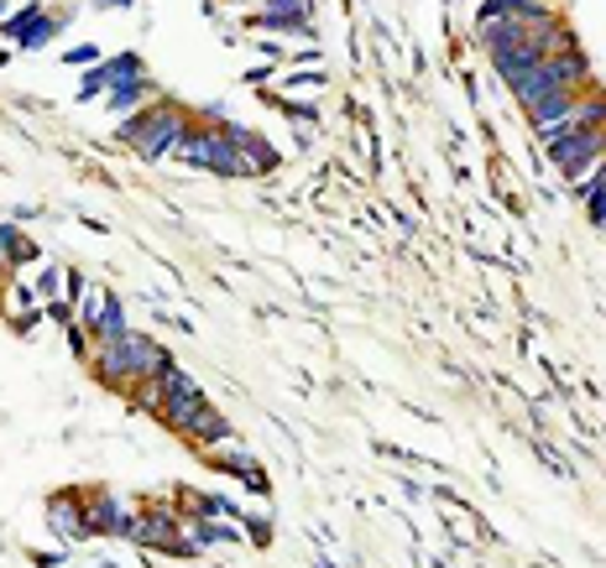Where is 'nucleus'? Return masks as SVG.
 <instances>
[{
  "mask_svg": "<svg viewBox=\"0 0 606 568\" xmlns=\"http://www.w3.org/2000/svg\"><path fill=\"white\" fill-rule=\"evenodd\" d=\"M188 125H194V110H183L178 99H152L147 110L121 120L116 141H121L126 152H137L142 162H167L173 146L188 136Z\"/></svg>",
  "mask_w": 606,
  "mask_h": 568,
  "instance_id": "1",
  "label": "nucleus"
},
{
  "mask_svg": "<svg viewBox=\"0 0 606 568\" xmlns=\"http://www.w3.org/2000/svg\"><path fill=\"white\" fill-rule=\"evenodd\" d=\"M95 375H100L105 386H121V392H131V386H142V381H158L167 365H173V354L162 350L158 339H147V334H126V339H110V345H95Z\"/></svg>",
  "mask_w": 606,
  "mask_h": 568,
  "instance_id": "2",
  "label": "nucleus"
},
{
  "mask_svg": "<svg viewBox=\"0 0 606 568\" xmlns=\"http://www.w3.org/2000/svg\"><path fill=\"white\" fill-rule=\"evenodd\" d=\"M544 152H549V162L560 167L565 183H586L606 162V125H575V120H570L560 136L544 141Z\"/></svg>",
  "mask_w": 606,
  "mask_h": 568,
  "instance_id": "3",
  "label": "nucleus"
},
{
  "mask_svg": "<svg viewBox=\"0 0 606 568\" xmlns=\"http://www.w3.org/2000/svg\"><path fill=\"white\" fill-rule=\"evenodd\" d=\"M173 162H178V167H194V173L236 177V141H230V131H225V120H220V125L194 120V125H188V136L173 146Z\"/></svg>",
  "mask_w": 606,
  "mask_h": 568,
  "instance_id": "4",
  "label": "nucleus"
},
{
  "mask_svg": "<svg viewBox=\"0 0 606 568\" xmlns=\"http://www.w3.org/2000/svg\"><path fill=\"white\" fill-rule=\"evenodd\" d=\"M158 386H162V407L158 417L167 423V428L178 433V438H188V428L199 423V412L209 407V396H204V386L194 381V375L183 371V365H167V371L158 375Z\"/></svg>",
  "mask_w": 606,
  "mask_h": 568,
  "instance_id": "5",
  "label": "nucleus"
},
{
  "mask_svg": "<svg viewBox=\"0 0 606 568\" xmlns=\"http://www.w3.org/2000/svg\"><path fill=\"white\" fill-rule=\"evenodd\" d=\"M84 506H89V532H95V537H126V543H131V532H137V511L126 506V495H116V490H95V495H84Z\"/></svg>",
  "mask_w": 606,
  "mask_h": 568,
  "instance_id": "6",
  "label": "nucleus"
},
{
  "mask_svg": "<svg viewBox=\"0 0 606 568\" xmlns=\"http://www.w3.org/2000/svg\"><path fill=\"white\" fill-rule=\"evenodd\" d=\"M137 74H147V63L137 58V53H116V58H100L95 68H84L79 79V99H105L116 84L137 79Z\"/></svg>",
  "mask_w": 606,
  "mask_h": 568,
  "instance_id": "7",
  "label": "nucleus"
},
{
  "mask_svg": "<svg viewBox=\"0 0 606 568\" xmlns=\"http://www.w3.org/2000/svg\"><path fill=\"white\" fill-rule=\"evenodd\" d=\"M225 131H230V141H236V177H262V173L278 167V152H272L257 131H246V125H236V120H225Z\"/></svg>",
  "mask_w": 606,
  "mask_h": 568,
  "instance_id": "8",
  "label": "nucleus"
},
{
  "mask_svg": "<svg viewBox=\"0 0 606 568\" xmlns=\"http://www.w3.org/2000/svg\"><path fill=\"white\" fill-rule=\"evenodd\" d=\"M47 522H53V532H58L63 543L95 537V532H89V506H84V495H74V490H58V495L47 501Z\"/></svg>",
  "mask_w": 606,
  "mask_h": 568,
  "instance_id": "9",
  "label": "nucleus"
},
{
  "mask_svg": "<svg viewBox=\"0 0 606 568\" xmlns=\"http://www.w3.org/2000/svg\"><path fill=\"white\" fill-rule=\"evenodd\" d=\"M544 17H554L549 0H481L476 6V26L481 21H544Z\"/></svg>",
  "mask_w": 606,
  "mask_h": 568,
  "instance_id": "10",
  "label": "nucleus"
},
{
  "mask_svg": "<svg viewBox=\"0 0 606 568\" xmlns=\"http://www.w3.org/2000/svg\"><path fill=\"white\" fill-rule=\"evenodd\" d=\"M152 99H162L158 95V84L147 79V74H137V79H126V84H116V89H110V95H105V105H110V110H116V116H137V110H147V105H152Z\"/></svg>",
  "mask_w": 606,
  "mask_h": 568,
  "instance_id": "11",
  "label": "nucleus"
},
{
  "mask_svg": "<svg viewBox=\"0 0 606 568\" xmlns=\"http://www.w3.org/2000/svg\"><path fill=\"white\" fill-rule=\"evenodd\" d=\"M131 334V318H126V303L116 293H100V324H95V345H110V339H126Z\"/></svg>",
  "mask_w": 606,
  "mask_h": 568,
  "instance_id": "12",
  "label": "nucleus"
},
{
  "mask_svg": "<svg viewBox=\"0 0 606 568\" xmlns=\"http://www.w3.org/2000/svg\"><path fill=\"white\" fill-rule=\"evenodd\" d=\"M188 543L194 548H225V543H236V522H220V516H188Z\"/></svg>",
  "mask_w": 606,
  "mask_h": 568,
  "instance_id": "13",
  "label": "nucleus"
},
{
  "mask_svg": "<svg viewBox=\"0 0 606 568\" xmlns=\"http://www.w3.org/2000/svg\"><path fill=\"white\" fill-rule=\"evenodd\" d=\"M26 261H37V245L21 236L17 225H0V272H17Z\"/></svg>",
  "mask_w": 606,
  "mask_h": 568,
  "instance_id": "14",
  "label": "nucleus"
},
{
  "mask_svg": "<svg viewBox=\"0 0 606 568\" xmlns=\"http://www.w3.org/2000/svg\"><path fill=\"white\" fill-rule=\"evenodd\" d=\"M251 26H257V32H278V37H309V42L320 37L309 17H267V11H257V17H251Z\"/></svg>",
  "mask_w": 606,
  "mask_h": 568,
  "instance_id": "15",
  "label": "nucleus"
},
{
  "mask_svg": "<svg viewBox=\"0 0 606 568\" xmlns=\"http://www.w3.org/2000/svg\"><path fill=\"white\" fill-rule=\"evenodd\" d=\"M63 26H68V17H53V11H42L26 32L17 37V47H26V53H37V47H47L53 37H63Z\"/></svg>",
  "mask_w": 606,
  "mask_h": 568,
  "instance_id": "16",
  "label": "nucleus"
},
{
  "mask_svg": "<svg viewBox=\"0 0 606 568\" xmlns=\"http://www.w3.org/2000/svg\"><path fill=\"white\" fill-rule=\"evenodd\" d=\"M63 276H68V266H58V261H47L37 272V282H32V293H37V303L47 308V303H58L63 297Z\"/></svg>",
  "mask_w": 606,
  "mask_h": 568,
  "instance_id": "17",
  "label": "nucleus"
},
{
  "mask_svg": "<svg viewBox=\"0 0 606 568\" xmlns=\"http://www.w3.org/2000/svg\"><path fill=\"white\" fill-rule=\"evenodd\" d=\"M199 495V490H194ZM194 516H220V522H241V506L230 501V495H199L194 501Z\"/></svg>",
  "mask_w": 606,
  "mask_h": 568,
  "instance_id": "18",
  "label": "nucleus"
},
{
  "mask_svg": "<svg viewBox=\"0 0 606 568\" xmlns=\"http://www.w3.org/2000/svg\"><path fill=\"white\" fill-rule=\"evenodd\" d=\"M257 11H267V17H309L314 21V0H262Z\"/></svg>",
  "mask_w": 606,
  "mask_h": 568,
  "instance_id": "19",
  "label": "nucleus"
},
{
  "mask_svg": "<svg viewBox=\"0 0 606 568\" xmlns=\"http://www.w3.org/2000/svg\"><path fill=\"white\" fill-rule=\"evenodd\" d=\"M63 63H74V68L89 63V68H95V63H100V47H95V42H79V47H68V53H63Z\"/></svg>",
  "mask_w": 606,
  "mask_h": 568,
  "instance_id": "20",
  "label": "nucleus"
},
{
  "mask_svg": "<svg viewBox=\"0 0 606 568\" xmlns=\"http://www.w3.org/2000/svg\"><path fill=\"white\" fill-rule=\"evenodd\" d=\"M283 84H288V89H324V74H320V68H309V74H303V68H293Z\"/></svg>",
  "mask_w": 606,
  "mask_h": 568,
  "instance_id": "21",
  "label": "nucleus"
},
{
  "mask_svg": "<svg viewBox=\"0 0 606 568\" xmlns=\"http://www.w3.org/2000/svg\"><path fill=\"white\" fill-rule=\"evenodd\" d=\"M246 527H251V543H272V522L267 516H251Z\"/></svg>",
  "mask_w": 606,
  "mask_h": 568,
  "instance_id": "22",
  "label": "nucleus"
},
{
  "mask_svg": "<svg viewBox=\"0 0 606 568\" xmlns=\"http://www.w3.org/2000/svg\"><path fill=\"white\" fill-rule=\"evenodd\" d=\"M95 6H116V11H126V6H137V0H95Z\"/></svg>",
  "mask_w": 606,
  "mask_h": 568,
  "instance_id": "23",
  "label": "nucleus"
},
{
  "mask_svg": "<svg viewBox=\"0 0 606 568\" xmlns=\"http://www.w3.org/2000/svg\"><path fill=\"white\" fill-rule=\"evenodd\" d=\"M230 6H262V0H230Z\"/></svg>",
  "mask_w": 606,
  "mask_h": 568,
  "instance_id": "24",
  "label": "nucleus"
},
{
  "mask_svg": "<svg viewBox=\"0 0 606 568\" xmlns=\"http://www.w3.org/2000/svg\"><path fill=\"white\" fill-rule=\"evenodd\" d=\"M42 6H47V0H42Z\"/></svg>",
  "mask_w": 606,
  "mask_h": 568,
  "instance_id": "25",
  "label": "nucleus"
}]
</instances>
